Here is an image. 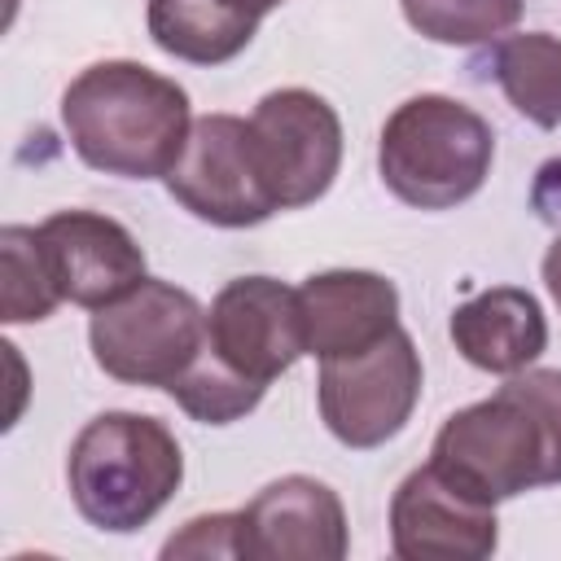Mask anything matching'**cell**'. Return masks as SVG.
Instances as JSON below:
<instances>
[{
	"label": "cell",
	"instance_id": "1",
	"mask_svg": "<svg viewBox=\"0 0 561 561\" xmlns=\"http://www.w3.org/2000/svg\"><path fill=\"white\" fill-rule=\"evenodd\" d=\"M430 465L482 504L561 482V368H522L460 412L430 447Z\"/></svg>",
	"mask_w": 561,
	"mask_h": 561
},
{
	"label": "cell",
	"instance_id": "2",
	"mask_svg": "<svg viewBox=\"0 0 561 561\" xmlns=\"http://www.w3.org/2000/svg\"><path fill=\"white\" fill-rule=\"evenodd\" d=\"M61 127L79 162L118 180H167L193 110L188 92L127 57L83 66L61 92Z\"/></svg>",
	"mask_w": 561,
	"mask_h": 561
},
{
	"label": "cell",
	"instance_id": "3",
	"mask_svg": "<svg viewBox=\"0 0 561 561\" xmlns=\"http://www.w3.org/2000/svg\"><path fill=\"white\" fill-rule=\"evenodd\" d=\"M184 482V451L158 416L101 412L66 456V486L79 517L105 535L149 526Z\"/></svg>",
	"mask_w": 561,
	"mask_h": 561
},
{
	"label": "cell",
	"instance_id": "4",
	"mask_svg": "<svg viewBox=\"0 0 561 561\" xmlns=\"http://www.w3.org/2000/svg\"><path fill=\"white\" fill-rule=\"evenodd\" d=\"M495 162L491 123L443 92L408 96L390 110L377 140L381 184L416 210H451L469 202Z\"/></svg>",
	"mask_w": 561,
	"mask_h": 561
},
{
	"label": "cell",
	"instance_id": "5",
	"mask_svg": "<svg viewBox=\"0 0 561 561\" xmlns=\"http://www.w3.org/2000/svg\"><path fill=\"white\" fill-rule=\"evenodd\" d=\"M92 359L123 386H171L206 342V307L175 280L145 276L88 320Z\"/></svg>",
	"mask_w": 561,
	"mask_h": 561
},
{
	"label": "cell",
	"instance_id": "6",
	"mask_svg": "<svg viewBox=\"0 0 561 561\" xmlns=\"http://www.w3.org/2000/svg\"><path fill=\"white\" fill-rule=\"evenodd\" d=\"M421 386H425L421 351L412 333L399 324L390 337H381L359 355L320 359V377H316L320 421L342 447L373 451L412 421L421 403Z\"/></svg>",
	"mask_w": 561,
	"mask_h": 561
},
{
	"label": "cell",
	"instance_id": "7",
	"mask_svg": "<svg viewBox=\"0 0 561 561\" xmlns=\"http://www.w3.org/2000/svg\"><path fill=\"white\" fill-rule=\"evenodd\" d=\"M167 193L202 224L215 228H254L280 206L263 180L250 118L202 114L188 127V140L167 171Z\"/></svg>",
	"mask_w": 561,
	"mask_h": 561
},
{
	"label": "cell",
	"instance_id": "8",
	"mask_svg": "<svg viewBox=\"0 0 561 561\" xmlns=\"http://www.w3.org/2000/svg\"><path fill=\"white\" fill-rule=\"evenodd\" d=\"M250 140L280 210L320 202L342 167V118L311 88H276L250 110Z\"/></svg>",
	"mask_w": 561,
	"mask_h": 561
},
{
	"label": "cell",
	"instance_id": "9",
	"mask_svg": "<svg viewBox=\"0 0 561 561\" xmlns=\"http://www.w3.org/2000/svg\"><path fill=\"white\" fill-rule=\"evenodd\" d=\"M206 351L254 386H272L307 355L298 289L276 276H237L206 307Z\"/></svg>",
	"mask_w": 561,
	"mask_h": 561
},
{
	"label": "cell",
	"instance_id": "10",
	"mask_svg": "<svg viewBox=\"0 0 561 561\" xmlns=\"http://www.w3.org/2000/svg\"><path fill=\"white\" fill-rule=\"evenodd\" d=\"M35 237L61 302L96 311L149 276L140 241L101 210H53L44 224H35Z\"/></svg>",
	"mask_w": 561,
	"mask_h": 561
},
{
	"label": "cell",
	"instance_id": "11",
	"mask_svg": "<svg viewBox=\"0 0 561 561\" xmlns=\"http://www.w3.org/2000/svg\"><path fill=\"white\" fill-rule=\"evenodd\" d=\"M390 548L403 561H482L500 548L495 504L465 495L425 460L390 495Z\"/></svg>",
	"mask_w": 561,
	"mask_h": 561
},
{
	"label": "cell",
	"instance_id": "12",
	"mask_svg": "<svg viewBox=\"0 0 561 561\" xmlns=\"http://www.w3.org/2000/svg\"><path fill=\"white\" fill-rule=\"evenodd\" d=\"M346 548V508L320 478L285 473L241 508V557L250 561H342Z\"/></svg>",
	"mask_w": 561,
	"mask_h": 561
},
{
	"label": "cell",
	"instance_id": "13",
	"mask_svg": "<svg viewBox=\"0 0 561 561\" xmlns=\"http://www.w3.org/2000/svg\"><path fill=\"white\" fill-rule=\"evenodd\" d=\"M298 316L307 355H359L399 329V289L390 276L364 267L316 272L298 285Z\"/></svg>",
	"mask_w": 561,
	"mask_h": 561
},
{
	"label": "cell",
	"instance_id": "14",
	"mask_svg": "<svg viewBox=\"0 0 561 561\" xmlns=\"http://www.w3.org/2000/svg\"><path fill=\"white\" fill-rule=\"evenodd\" d=\"M456 351L482 373H522L548 346V320L530 289L522 285H491L465 298L447 324Z\"/></svg>",
	"mask_w": 561,
	"mask_h": 561
},
{
	"label": "cell",
	"instance_id": "15",
	"mask_svg": "<svg viewBox=\"0 0 561 561\" xmlns=\"http://www.w3.org/2000/svg\"><path fill=\"white\" fill-rule=\"evenodd\" d=\"M145 26L167 57L188 66H224L259 35V18L219 0H145Z\"/></svg>",
	"mask_w": 561,
	"mask_h": 561
},
{
	"label": "cell",
	"instance_id": "16",
	"mask_svg": "<svg viewBox=\"0 0 561 561\" xmlns=\"http://www.w3.org/2000/svg\"><path fill=\"white\" fill-rule=\"evenodd\" d=\"M508 105L535 127H561V39L548 31H508L478 61Z\"/></svg>",
	"mask_w": 561,
	"mask_h": 561
},
{
	"label": "cell",
	"instance_id": "17",
	"mask_svg": "<svg viewBox=\"0 0 561 561\" xmlns=\"http://www.w3.org/2000/svg\"><path fill=\"white\" fill-rule=\"evenodd\" d=\"M416 35L451 48H473L508 35L526 0H399Z\"/></svg>",
	"mask_w": 561,
	"mask_h": 561
},
{
	"label": "cell",
	"instance_id": "18",
	"mask_svg": "<svg viewBox=\"0 0 561 561\" xmlns=\"http://www.w3.org/2000/svg\"><path fill=\"white\" fill-rule=\"evenodd\" d=\"M167 394H171L193 421H202V425H232V421L250 416V412L263 403L267 386L245 381V377L232 373L224 359H215V355L206 351V342H202V351H197L193 364L167 386Z\"/></svg>",
	"mask_w": 561,
	"mask_h": 561
},
{
	"label": "cell",
	"instance_id": "19",
	"mask_svg": "<svg viewBox=\"0 0 561 561\" xmlns=\"http://www.w3.org/2000/svg\"><path fill=\"white\" fill-rule=\"evenodd\" d=\"M0 259H4V285H0V316L9 324H35L48 320L61 307V294L48 276L44 250L35 228L4 224L0 228Z\"/></svg>",
	"mask_w": 561,
	"mask_h": 561
},
{
	"label": "cell",
	"instance_id": "20",
	"mask_svg": "<svg viewBox=\"0 0 561 561\" xmlns=\"http://www.w3.org/2000/svg\"><path fill=\"white\" fill-rule=\"evenodd\" d=\"M162 557H241V508L202 513L162 543Z\"/></svg>",
	"mask_w": 561,
	"mask_h": 561
},
{
	"label": "cell",
	"instance_id": "21",
	"mask_svg": "<svg viewBox=\"0 0 561 561\" xmlns=\"http://www.w3.org/2000/svg\"><path fill=\"white\" fill-rule=\"evenodd\" d=\"M539 272H543V285H548V294H552V302H557V311H561V232L552 237V245H548Z\"/></svg>",
	"mask_w": 561,
	"mask_h": 561
},
{
	"label": "cell",
	"instance_id": "22",
	"mask_svg": "<svg viewBox=\"0 0 561 561\" xmlns=\"http://www.w3.org/2000/svg\"><path fill=\"white\" fill-rule=\"evenodd\" d=\"M219 4H228V9H237V13H245V18H267L272 9H280L285 0H219Z\"/></svg>",
	"mask_w": 561,
	"mask_h": 561
}]
</instances>
